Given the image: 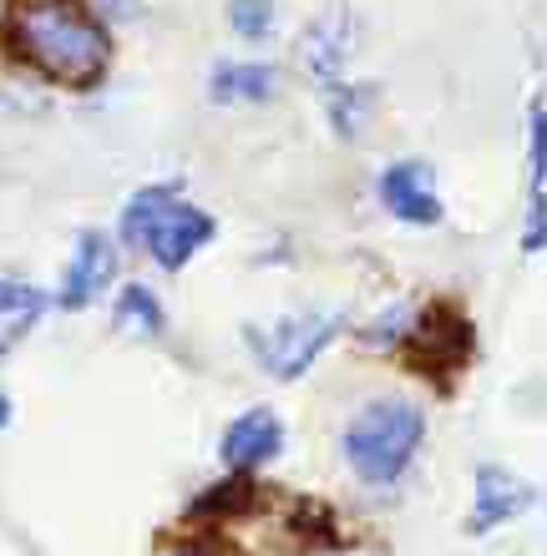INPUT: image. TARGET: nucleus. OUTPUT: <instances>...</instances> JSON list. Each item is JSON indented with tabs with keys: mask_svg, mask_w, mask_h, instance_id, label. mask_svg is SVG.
Wrapping results in <instances>:
<instances>
[{
	"mask_svg": "<svg viewBox=\"0 0 547 556\" xmlns=\"http://www.w3.org/2000/svg\"><path fill=\"white\" fill-rule=\"evenodd\" d=\"M527 501H533V491H527L512 470L482 466L476 470V481H472V521H467V527H472V536H487L492 527L512 521Z\"/></svg>",
	"mask_w": 547,
	"mask_h": 556,
	"instance_id": "nucleus-8",
	"label": "nucleus"
},
{
	"mask_svg": "<svg viewBox=\"0 0 547 556\" xmlns=\"http://www.w3.org/2000/svg\"><path fill=\"white\" fill-rule=\"evenodd\" d=\"M472 359V319L451 299L431 304L406 334V365L421 375H451Z\"/></svg>",
	"mask_w": 547,
	"mask_h": 556,
	"instance_id": "nucleus-5",
	"label": "nucleus"
},
{
	"mask_svg": "<svg viewBox=\"0 0 547 556\" xmlns=\"http://www.w3.org/2000/svg\"><path fill=\"white\" fill-rule=\"evenodd\" d=\"M274 66H259V61H228V66H219L213 72V81H208V97L213 102H264L269 91H274Z\"/></svg>",
	"mask_w": 547,
	"mask_h": 556,
	"instance_id": "nucleus-12",
	"label": "nucleus"
},
{
	"mask_svg": "<svg viewBox=\"0 0 547 556\" xmlns=\"http://www.w3.org/2000/svg\"><path fill=\"white\" fill-rule=\"evenodd\" d=\"M284 451V420L274 410H244L223 430V460L238 470H253Z\"/></svg>",
	"mask_w": 547,
	"mask_h": 556,
	"instance_id": "nucleus-9",
	"label": "nucleus"
},
{
	"mask_svg": "<svg viewBox=\"0 0 547 556\" xmlns=\"http://www.w3.org/2000/svg\"><path fill=\"white\" fill-rule=\"evenodd\" d=\"M46 293L21 283V278H0V354H11L21 339L41 324Z\"/></svg>",
	"mask_w": 547,
	"mask_h": 556,
	"instance_id": "nucleus-11",
	"label": "nucleus"
},
{
	"mask_svg": "<svg viewBox=\"0 0 547 556\" xmlns=\"http://www.w3.org/2000/svg\"><path fill=\"white\" fill-rule=\"evenodd\" d=\"M375 91L370 87H330V122L340 127V137H360V122H365V106Z\"/></svg>",
	"mask_w": 547,
	"mask_h": 556,
	"instance_id": "nucleus-14",
	"label": "nucleus"
},
{
	"mask_svg": "<svg viewBox=\"0 0 547 556\" xmlns=\"http://www.w3.org/2000/svg\"><path fill=\"white\" fill-rule=\"evenodd\" d=\"M228 26L244 41H264L274 30V0H228Z\"/></svg>",
	"mask_w": 547,
	"mask_h": 556,
	"instance_id": "nucleus-15",
	"label": "nucleus"
},
{
	"mask_svg": "<svg viewBox=\"0 0 547 556\" xmlns=\"http://www.w3.org/2000/svg\"><path fill=\"white\" fill-rule=\"evenodd\" d=\"M122 238L133 249L152 253L167 274H178L192 253L213 238V218L203 207H192L188 198H178L173 182H152V188L133 192L122 207Z\"/></svg>",
	"mask_w": 547,
	"mask_h": 556,
	"instance_id": "nucleus-2",
	"label": "nucleus"
},
{
	"mask_svg": "<svg viewBox=\"0 0 547 556\" xmlns=\"http://www.w3.org/2000/svg\"><path fill=\"white\" fill-rule=\"evenodd\" d=\"M117 324L122 329H133V334H163V304L152 299L142 283H127V289L117 293Z\"/></svg>",
	"mask_w": 547,
	"mask_h": 556,
	"instance_id": "nucleus-13",
	"label": "nucleus"
},
{
	"mask_svg": "<svg viewBox=\"0 0 547 556\" xmlns=\"http://www.w3.org/2000/svg\"><path fill=\"white\" fill-rule=\"evenodd\" d=\"M117 278V243L102 228H82L76 233V253L61 278V308H87L107 293V283Z\"/></svg>",
	"mask_w": 547,
	"mask_h": 556,
	"instance_id": "nucleus-6",
	"label": "nucleus"
},
{
	"mask_svg": "<svg viewBox=\"0 0 547 556\" xmlns=\"http://www.w3.org/2000/svg\"><path fill=\"white\" fill-rule=\"evenodd\" d=\"M102 5H107L112 15H133V11H137V0H102Z\"/></svg>",
	"mask_w": 547,
	"mask_h": 556,
	"instance_id": "nucleus-16",
	"label": "nucleus"
},
{
	"mask_svg": "<svg viewBox=\"0 0 547 556\" xmlns=\"http://www.w3.org/2000/svg\"><path fill=\"white\" fill-rule=\"evenodd\" d=\"M340 314H295V319H279L274 329H244V339H249L253 359H259V369L264 375H274V380H299L304 369L320 359V350H325L330 339L340 334Z\"/></svg>",
	"mask_w": 547,
	"mask_h": 556,
	"instance_id": "nucleus-4",
	"label": "nucleus"
},
{
	"mask_svg": "<svg viewBox=\"0 0 547 556\" xmlns=\"http://www.w3.org/2000/svg\"><path fill=\"white\" fill-rule=\"evenodd\" d=\"M0 51L66 91H91L112 66L107 26L87 0H5Z\"/></svg>",
	"mask_w": 547,
	"mask_h": 556,
	"instance_id": "nucleus-1",
	"label": "nucleus"
},
{
	"mask_svg": "<svg viewBox=\"0 0 547 556\" xmlns=\"http://www.w3.org/2000/svg\"><path fill=\"white\" fill-rule=\"evenodd\" d=\"M381 203L396 213L400 223H442V198H436V182H431L426 162H396L381 173Z\"/></svg>",
	"mask_w": 547,
	"mask_h": 556,
	"instance_id": "nucleus-7",
	"label": "nucleus"
},
{
	"mask_svg": "<svg viewBox=\"0 0 547 556\" xmlns=\"http://www.w3.org/2000/svg\"><path fill=\"white\" fill-rule=\"evenodd\" d=\"M5 425H11V400L0 395V430H5Z\"/></svg>",
	"mask_w": 547,
	"mask_h": 556,
	"instance_id": "nucleus-17",
	"label": "nucleus"
},
{
	"mask_svg": "<svg viewBox=\"0 0 547 556\" xmlns=\"http://www.w3.org/2000/svg\"><path fill=\"white\" fill-rule=\"evenodd\" d=\"M426 415L411 400H370L356 420L345 425V460L356 466L360 481L390 485L406 476V466L421 451Z\"/></svg>",
	"mask_w": 547,
	"mask_h": 556,
	"instance_id": "nucleus-3",
	"label": "nucleus"
},
{
	"mask_svg": "<svg viewBox=\"0 0 547 556\" xmlns=\"http://www.w3.org/2000/svg\"><path fill=\"white\" fill-rule=\"evenodd\" d=\"M350 51H356V15L345 11V5H330L320 21H310V30H304V61L320 76L340 72V61Z\"/></svg>",
	"mask_w": 547,
	"mask_h": 556,
	"instance_id": "nucleus-10",
	"label": "nucleus"
}]
</instances>
